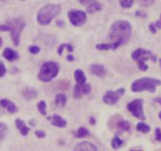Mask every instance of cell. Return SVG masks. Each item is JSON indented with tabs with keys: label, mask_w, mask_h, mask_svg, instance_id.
<instances>
[{
	"label": "cell",
	"mask_w": 161,
	"mask_h": 151,
	"mask_svg": "<svg viewBox=\"0 0 161 151\" xmlns=\"http://www.w3.org/2000/svg\"><path fill=\"white\" fill-rule=\"evenodd\" d=\"M7 73V69H6L5 64H3L1 61H0V77H3Z\"/></svg>",
	"instance_id": "cell-30"
},
{
	"label": "cell",
	"mask_w": 161,
	"mask_h": 151,
	"mask_svg": "<svg viewBox=\"0 0 161 151\" xmlns=\"http://www.w3.org/2000/svg\"><path fill=\"white\" fill-rule=\"evenodd\" d=\"M134 3V0H120V6L123 8H130Z\"/></svg>",
	"instance_id": "cell-28"
},
{
	"label": "cell",
	"mask_w": 161,
	"mask_h": 151,
	"mask_svg": "<svg viewBox=\"0 0 161 151\" xmlns=\"http://www.w3.org/2000/svg\"><path fill=\"white\" fill-rule=\"evenodd\" d=\"M7 25L10 28L9 31H10L12 42H14V44L16 47H18L19 42H20V34L22 32L23 28L25 27V22L20 18H14L11 19V20H8Z\"/></svg>",
	"instance_id": "cell-5"
},
{
	"label": "cell",
	"mask_w": 161,
	"mask_h": 151,
	"mask_svg": "<svg viewBox=\"0 0 161 151\" xmlns=\"http://www.w3.org/2000/svg\"><path fill=\"white\" fill-rule=\"evenodd\" d=\"M154 102H156V103H158V104H160L161 105V98H154Z\"/></svg>",
	"instance_id": "cell-43"
},
{
	"label": "cell",
	"mask_w": 161,
	"mask_h": 151,
	"mask_svg": "<svg viewBox=\"0 0 161 151\" xmlns=\"http://www.w3.org/2000/svg\"><path fill=\"white\" fill-rule=\"evenodd\" d=\"M55 104H56V106H58L60 108L64 107L65 104H66V96L63 95V94H58V95H56Z\"/></svg>",
	"instance_id": "cell-18"
},
{
	"label": "cell",
	"mask_w": 161,
	"mask_h": 151,
	"mask_svg": "<svg viewBox=\"0 0 161 151\" xmlns=\"http://www.w3.org/2000/svg\"><path fill=\"white\" fill-rule=\"evenodd\" d=\"M156 139L158 140V141H161V131H160V129H157V130H156Z\"/></svg>",
	"instance_id": "cell-36"
},
{
	"label": "cell",
	"mask_w": 161,
	"mask_h": 151,
	"mask_svg": "<svg viewBox=\"0 0 161 151\" xmlns=\"http://www.w3.org/2000/svg\"><path fill=\"white\" fill-rule=\"evenodd\" d=\"M29 52L32 54H36L40 52V48L36 47V45H31V47H29Z\"/></svg>",
	"instance_id": "cell-32"
},
{
	"label": "cell",
	"mask_w": 161,
	"mask_h": 151,
	"mask_svg": "<svg viewBox=\"0 0 161 151\" xmlns=\"http://www.w3.org/2000/svg\"><path fill=\"white\" fill-rule=\"evenodd\" d=\"M117 127L120 131H128L130 129V124L127 120H120V121L117 124Z\"/></svg>",
	"instance_id": "cell-20"
},
{
	"label": "cell",
	"mask_w": 161,
	"mask_h": 151,
	"mask_svg": "<svg viewBox=\"0 0 161 151\" xmlns=\"http://www.w3.org/2000/svg\"><path fill=\"white\" fill-rule=\"evenodd\" d=\"M131 151H135V150H131Z\"/></svg>",
	"instance_id": "cell-51"
},
{
	"label": "cell",
	"mask_w": 161,
	"mask_h": 151,
	"mask_svg": "<svg viewBox=\"0 0 161 151\" xmlns=\"http://www.w3.org/2000/svg\"><path fill=\"white\" fill-rule=\"evenodd\" d=\"M74 151H97L96 147L93 143L87 141H83L78 143L77 146L74 148Z\"/></svg>",
	"instance_id": "cell-11"
},
{
	"label": "cell",
	"mask_w": 161,
	"mask_h": 151,
	"mask_svg": "<svg viewBox=\"0 0 161 151\" xmlns=\"http://www.w3.org/2000/svg\"><path fill=\"white\" fill-rule=\"evenodd\" d=\"M9 25L6 23V25H0V31L1 32H5V31H9Z\"/></svg>",
	"instance_id": "cell-34"
},
{
	"label": "cell",
	"mask_w": 161,
	"mask_h": 151,
	"mask_svg": "<svg viewBox=\"0 0 161 151\" xmlns=\"http://www.w3.org/2000/svg\"><path fill=\"white\" fill-rule=\"evenodd\" d=\"M47 119L51 120L52 125L55 127H60V128H63V127L66 126V120L63 119L62 117H60L58 115H54V116H51V117H47Z\"/></svg>",
	"instance_id": "cell-14"
},
{
	"label": "cell",
	"mask_w": 161,
	"mask_h": 151,
	"mask_svg": "<svg viewBox=\"0 0 161 151\" xmlns=\"http://www.w3.org/2000/svg\"><path fill=\"white\" fill-rule=\"evenodd\" d=\"M97 50H101V51H105V50H110L112 49V44L107 43V44H97L96 45Z\"/></svg>",
	"instance_id": "cell-29"
},
{
	"label": "cell",
	"mask_w": 161,
	"mask_h": 151,
	"mask_svg": "<svg viewBox=\"0 0 161 151\" xmlns=\"http://www.w3.org/2000/svg\"><path fill=\"white\" fill-rule=\"evenodd\" d=\"M3 56L7 61H9V62H14V61H16V60H18V59H19V54L17 53L14 50L10 49V48H7V49L3 50Z\"/></svg>",
	"instance_id": "cell-12"
},
{
	"label": "cell",
	"mask_w": 161,
	"mask_h": 151,
	"mask_svg": "<svg viewBox=\"0 0 161 151\" xmlns=\"http://www.w3.org/2000/svg\"><path fill=\"white\" fill-rule=\"evenodd\" d=\"M131 36V25L129 22L124 20H118L114 22L110 27L108 39L112 44V50H116L127 43Z\"/></svg>",
	"instance_id": "cell-1"
},
{
	"label": "cell",
	"mask_w": 161,
	"mask_h": 151,
	"mask_svg": "<svg viewBox=\"0 0 161 151\" xmlns=\"http://www.w3.org/2000/svg\"><path fill=\"white\" fill-rule=\"evenodd\" d=\"M90 122H91V124H92V125H95V122H96V120H95V118H94V117H91V118H90Z\"/></svg>",
	"instance_id": "cell-41"
},
{
	"label": "cell",
	"mask_w": 161,
	"mask_h": 151,
	"mask_svg": "<svg viewBox=\"0 0 161 151\" xmlns=\"http://www.w3.org/2000/svg\"><path fill=\"white\" fill-rule=\"evenodd\" d=\"M142 105H143V100L138 98V99H135V100H132L131 103H129V104L127 105V109L136 118L145 120L146 117H145V114H143Z\"/></svg>",
	"instance_id": "cell-6"
},
{
	"label": "cell",
	"mask_w": 161,
	"mask_h": 151,
	"mask_svg": "<svg viewBox=\"0 0 161 151\" xmlns=\"http://www.w3.org/2000/svg\"><path fill=\"white\" fill-rule=\"evenodd\" d=\"M21 1H23V0H21Z\"/></svg>",
	"instance_id": "cell-52"
},
{
	"label": "cell",
	"mask_w": 161,
	"mask_h": 151,
	"mask_svg": "<svg viewBox=\"0 0 161 151\" xmlns=\"http://www.w3.org/2000/svg\"><path fill=\"white\" fill-rule=\"evenodd\" d=\"M161 84L160 80L157 78H151V77H143L140 80H137L132 83L131 89L132 92H142V91H148L150 93H154L156 92V86Z\"/></svg>",
	"instance_id": "cell-3"
},
{
	"label": "cell",
	"mask_w": 161,
	"mask_h": 151,
	"mask_svg": "<svg viewBox=\"0 0 161 151\" xmlns=\"http://www.w3.org/2000/svg\"><path fill=\"white\" fill-rule=\"evenodd\" d=\"M141 6H145V7H150L154 3L156 0H137Z\"/></svg>",
	"instance_id": "cell-27"
},
{
	"label": "cell",
	"mask_w": 161,
	"mask_h": 151,
	"mask_svg": "<svg viewBox=\"0 0 161 151\" xmlns=\"http://www.w3.org/2000/svg\"><path fill=\"white\" fill-rule=\"evenodd\" d=\"M0 106L3 107V108H6L9 113H11V114H14L18 111V107H17L12 102H10L9 99H7V98L0 99Z\"/></svg>",
	"instance_id": "cell-10"
},
{
	"label": "cell",
	"mask_w": 161,
	"mask_h": 151,
	"mask_svg": "<svg viewBox=\"0 0 161 151\" xmlns=\"http://www.w3.org/2000/svg\"><path fill=\"white\" fill-rule=\"evenodd\" d=\"M88 130L86 128H84V127H80V129H78L77 131H76V133H75V136L77 138H84V137H87L88 136Z\"/></svg>",
	"instance_id": "cell-22"
},
{
	"label": "cell",
	"mask_w": 161,
	"mask_h": 151,
	"mask_svg": "<svg viewBox=\"0 0 161 151\" xmlns=\"http://www.w3.org/2000/svg\"><path fill=\"white\" fill-rule=\"evenodd\" d=\"M98 10H101V5H99L98 3H96V1H93L92 3H90V5L87 6L88 14H94V12L98 11Z\"/></svg>",
	"instance_id": "cell-19"
},
{
	"label": "cell",
	"mask_w": 161,
	"mask_h": 151,
	"mask_svg": "<svg viewBox=\"0 0 161 151\" xmlns=\"http://www.w3.org/2000/svg\"><path fill=\"white\" fill-rule=\"evenodd\" d=\"M22 95L25 96V99L30 100V99H33V98H36V96H38V93H36V89L33 88H25L22 92Z\"/></svg>",
	"instance_id": "cell-17"
},
{
	"label": "cell",
	"mask_w": 161,
	"mask_h": 151,
	"mask_svg": "<svg viewBox=\"0 0 161 151\" xmlns=\"http://www.w3.org/2000/svg\"><path fill=\"white\" fill-rule=\"evenodd\" d=\"M137 130L141 131L143 133H147L150 131V127L147 124H145V122H139V124H137Z\"/></svg>",
	"instance_id": "cell-21"
},
{
	"label": "cell",
	"mask_w": 161,
	"mask_h": 151,
	"mask_svg": "<svg viewBox=\"0 0 161 151\" xmlns=\"http://www.w3.org/2000/svg\"><path fill=\"white\" fill-rule=\"evenodd\" d=\"M90 70H91V72L94 74V75L98 76V77H104V76L106 75V73H107V72H106V69L102 64H93V65H91Z\"/></svg>",
	"instance_id": "cell-13"
},
{
	"label": "cell",
	"mask_w": 161,
	"mask_h": 151,
	"mask_svg": "<svg viewBox=\"0 0 161 151\" xmlns=\"http://www.w3.org/2000/svg\"><path fill=\"white\" fill-rule=\"evenodd\" d=\"M0 1H6V0H0Z\"/></svg>",
	"instance_id": "cell-48"
},
{
	"label": "cell",
	"mask_w": 161,
	"mask_h": 151,
	"mask_svg": "<svg viewBox=\"0 0 161 151\" xmlns=\"http://www.w3.org/2000/svg\"><path fill=\"white\" fill-rule=\"evenodd\" d=\"M154 25H156V28H158V29H161V20L160 21H157Z\"/></svg>",
	"instance_id": "cell-40"
},
{
	"label": "cell",
	"mask_w": 161,
	"mask_h": 151,
	"mask_svg": "<svg viewBox=\"0 0 161 151\" xmlns=\"http://www.w3.org/2000/svg\"><path fill=\"white\" fill-rule=\"evenodd\" d=\"M60 71V66L58 63L55 62H45L44 64L41 66L40 72L38 74V78L41 82H51L54 77L58 74Z\"/></svg>",
	"instance_id": "cell-4"
},
{
	"label": "cell",
	"mask_w": 161,
	"mask_h": 151,
	"mask_svg": "<svg viewBox=\"0 0 161 151\" xmlns=\"http://www.w3.org/2000/svg\"><path fill=\"white\" fill-rule=\"evenodd\" d=\"M0 107H1V106H0ZM0 114H1V109H0Z\"/></svg>",
	"instance_id": "cell-49"
},
{
	"label": "cell",
	"mask_w": 161,
	"mask_h": 151,
	"mask_svg": "<svg viewBox=\"0 0 161 151\" xmlns=\"http://www.w3.org/2000/svg\"><path fill=\"white\" fill-rule=\"evenodd\" d=\"M1 45H3V39L0 38V48H1Z\"/></svg>",
	"instance_id": "cell-46"
},
{
	"label": "cell",
	"mask_w": 161,
	"mask_h": 151,
	"mask_svg": "<svg viewBox=\"0 0 161 151\" xmlns=\"http://www.w3.org/2000/svg\"><path fill=\"white\" fill-rule=\"evenodd\" d=\"M136 14L137 16H140V17H146V14H141V12H139V11H137Z\"/></svg>",
	"instance_id": "cell-42"
},
{
	"label": "cell",
	"mask_w": 161,
	"mask_h": 151,
	"mask_svg": "<svg viewBox=\"0 0 161 151\" xmlns=\"http://www.w3.org/2000/svg\"><path fill=\"white\" fill-rule=\"evenodd\" d=\"M69 19L73 25H82L86 21V14L80 10H71L69 12Z\"/></svg>",
	"instance_id": "cell-8"
},
{
	"label": "cell",
	"mask_w": 161,
	"mask_h": 151,
	"mask_svg": "<svg viewBox=\"0 0 161 151\" xmlns=\"http://www.w3.org/2000/svg\"><path fill=\"white\" fill-rule=\"evenodd\" d=\"M16 126L17 128L19 129V131H20V133L22 136H27L28 132H29V127L25 126V122L23 121V120L21 119H16Z\"/></svg>",
	"instance_id": "cell-15"
},
{
	"label": "cell",
	"mask_w": 161,
	"mask_h": 151,
	"mask_svg": "<svg viewBox=\"0 0 161 151\" xmlns=\"http://www.w3.org/2000/svg\"><path fill=\"white\" fill-rule=\"evenodd\" d=\"M38 109H39V111H40L41 115H43V116L47 115V105H45V102H43V100L39 102Z\"/></svg>",
	"instance_id": "cell-25"
},
{
	"label": "cell",
	"mask_w": 161,
	"mask_h": 151,
	"mask_svg": "<svg viewBox=\"0 0 161 151\" xmlns=\"http://www.w3.org/2000/svg\"><path fill=\"white\" fill-rule=\"evenodd\" d=\"M61 7L58 5H47L39 11L38 22L41 25H47L54 18L60 14Z\"/></svg>",
	"instance_id": "cell-2"
},
{
	"label": "cell",
	"mask_w": 161,
	"mask_h": 151,
	"mask_svg": "<svg viewBox=\"0 0 161 151\" xmlns=\"http://www.w3.org/2000/svg\"><path fill=\"white\" fill-rule=\"evenodd\" d=\"M149 29H150V31H151L152 32V33H156V32H157V29H156V25H153V23H150V25H149Z\"/></svg>",
	"instance_id": "cell-39"
},
{
	"label": "cell",
	"mask_w": 161,
	"mask_h": 151,
	"mask_svg": "<svg viewBox=\"0 0 161 151\" xmlns=\"http://www.w3.org/2000/svg\"><path fill=\"white\" fill-rule=\"evenodd\" d=\"M65 48H66V44H61V45H60V48H58V55H62V51L65 49Z\"/></svg>",
	"instance_id": "cell-37"
},
{
	"label": "cell",
	"mask_w": 161,
	"mask_h": 151,
	"mask_svg": "<svg viewBox=\"0 0 161 151\" xmlns=\"http://www.w3.org/2000/svg\"><path fill=\"white\" fill-rule=\"evenodd\" d=\"M138 67L140 71H147L148 70V65L145 62H138Z\"/></svg>",
	"instance_id": "cell-33"
},
{
	"label": "cell",
	"mask_w": 161,
	"mask_h": 151,
	"mask_svg": "<svg viewBox=\"0 0 161 151\" xmlns=\"http://www.w3.org/2000/svg\"><path fill=\"white\" fill-rule=\"evenodd\" d=\"M8 130V127L6 124H3V122H0V141L5 138L6 136V132H7Z\"/></svg>",
	"instance_id": "cell-26"
},
{
	"label": "cell",
	"mask_w": 161,
	"mask_h": 151,
	"mask_svg": "<svg viewBox=\"0 0 161 151\" xmlns=\"http://www.w3.org/2000/svg\"><path fill=\"white\" fill-rule=\"evenodd\" d=\"M159 118H160V119H161V111H160V113H159Z\"/></svg>",
	"instance_id": "cell-47"
},
{
	"label": "cell",
	"mask_w": 161,
	"mask_h": 151,
	"mask_svg": "<svg viewBox=\"0 0 161 151\" xmlns=\"http://www.w3.org/2000/svg\"><path fill=\"white\" fill-rule=\"evenodd\" d=\"M82 92H83V94H85V95H87V94H90L91 92V85L90 84H84L83 86H82Z\"/></svg>",
	"instance_id": "cell-31"
},
{
	"label": "cell",
	"mask_w": 161,
	"mask_h": 151,
	"mask_svg": "<svg viewBox=\"0 0 161 151\" xmlns=\"http://www.w3.org/2000/svg\"><path fill=\"white\" fill-rule=\"evenodd\" d=\"M56 23H58V25H61V27L63 25V22H61V21H58Z\"/></svg>",
	"instance_id": "cell-45"
},
{
	"label": "cell",
	"mask_w": 161,
	"mask_h": 151,
	"mask_svg": "<svg viewBox=\"0 0 161 151\" xmlns=\"http://www.w3.org/2000/svg\"><path fill=\"white\" fill-rule=\"evenodd\" d=\"M82 86H83V85L76 84V86L74 87V93H73V95H74V97H75V98H80V96L83 95V92H82Z\"/></svg>",
	"instance_id": "cell-24"
},
{
	"label": "cell",
	"mask_w": 161,
	"mask_h": 151,
	"mask_svg": "<svg viewBox=\"0 0 161 151\" xmlns=\"http://www.w3.org/2000/svg\"><path fill=\"white\" fill-rule=\"evenodd\" d=\"M74 76H75V80H76V83L78 85H84L86 82V76L84 74L83 71H80V70H76L74 72Z\"/></svg>",
	"instance_id": "cell-16"
},
{
	"label": "cell",
	"mask_w": 161,
	"mask_h": 151,
	"mask_svg": "<svg viewBox=\"0 0 161 151\" xmlns=\"http://www.w3.org/2000/svg\"><path fill=\"white\" fill-rule=\"evenodd\" d=\"M160 66H161V60H160Z\"/></svg>",
	"instance_id": "cell-50"
},
{
	"label": "cell",
	"mask_w": 161,
	"mask_h": 151,
	"mask_svg": "<svg viewBox=\"0 0 161 151\" xmlns=\"http://www.w3.org/2000/svg\"><path fill=\"white\" fill-rule=\"evenodd\" d=\"M131 58L132 60L137 61V62H146L148 60H151L153 62L157 61V58L153 55V53L145 49H137L136 51L132 52Z\"/></svg>",
	"instance_id": "cell-7"
},
{
	"label": "cell",
	"mask_w": 161,
	"mask_h": 151,
	"mask_svg": "<svg viewBox=\"0 0 161 151\" xmlns=\"http://www.w3.org/2000/svg\"><path fill=\"white\" fill-rule=\"evenodd\" d=\"M93 1H95V0H80V3H82V5H90V3H92Z\"/></svg>",
	"instance_id": "cell-38"
},
{
	"label": "cell",
	"mask_w": 161,
	"mask_h": 151,
	"mask_svg": "<svg viewBox=\"0 0 161 151\" xmlns=\"http://www.w3.org/2000/svg\"><path fill=\"white\" fill-rule=\"evenodd\" d=\"M124 93H125V89H124V88H120V89H118V91H116V92L109 91V92H107V93L105 94L103 100H104V103H105V104H107V105H114V104H116V103L118 102L119 97H120Z\"/></svg>",
	"instance_id": "cell-9"
},
{
	"label": "cell",
	"mask_w": 161,
	"mask_h": 151,
	"mask_svg": "<svg viewBox=\"0 0 161 151\" xmlns=\"http://www.w3.org/2000/svg\"><path fill=\"white\" fill-rule=\"evenodd\" d=\"M123 146V140L119 139L118 137H114L112 140V147L114 149H118L120 148V147Z\"/></svg>",
	"instance_id": "cell-23"
},
{
	"label": "cell",
	"mask_w": 161,
	"mask_h": 151,
	"mask_svg": "<svg viewBox=\"0 0 161 151\" xmlns=\"http://www.w3.org/2000/svg\"><path fill=\"white\" fill-rule=\"evenodd\" d=\"M36 136L38 138H44L45 137V132H44V131L38 130V131H36Z\"/></svg>",
	"instance_id": "cell-35"
},
{
	"label": "cell",
	"mask_w": 161,
	"mask_h": 151,
	"mask_svg": "<svg viewBox=\"0 0 161 151\" xmlns=\"http://www.w3.org/2000/svg\"><path fill=\"white\" fill-rule=\"evenodd\" d=\"M67 60H69V61H74V56L73 55H69V56H67Z\"/></svg>",
	"instance_id": "cell-44"
}]
</instances>
